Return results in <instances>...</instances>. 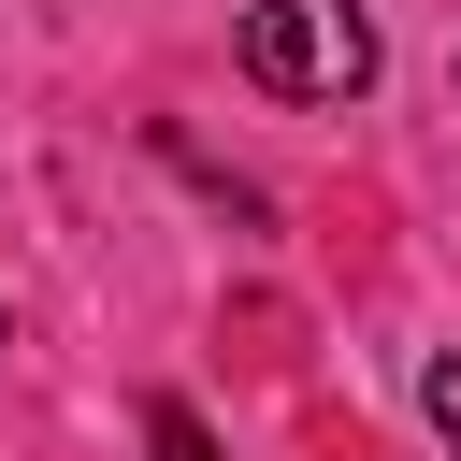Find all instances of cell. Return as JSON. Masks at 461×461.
Wrapping results in <instances>:
<instances>
[{
	"label": "cell",
	"instance_id": "cell-1",
	"mask_svg": "<svg viewBox=\"0 0 461 461\" xmlns=\"http://www.w3.org/2000/svg\"><path fill=\"white\" fill-rule=\"evenodd\" d=\"M245 86H274V101H360L375 86V14L360 0H245Z\"/></svg>",
	"mask_w": 461,
	"mask_h": 461
},
{
	"label": "cell",
	"instance_id": "cell-2",
	"mask_svg": "<svg viewBox=\"0 0 461 461\" xmlns=\"http://www.w3.org/2000/svg\"><path fill=\"white\" fill-rule=\"evenodd\" d=\"M418 418H432V432H447V461H461V346H447V360L418 375Z\"/></svg>",
	"mask_w": 461,
	"mask_h": 461
},
{
	"label": "cell",
	"instance_id": "cell-3",
	"mask_svg": "<svg viewBox=\"0 0 461 461\" xmlns=\"http://www.w3.org/2000/svg\"><path fill=\"white\" fill-rule=\"evenodd\" d=\"M144 447H158V461H216V447H202V418H187V403H144Z\"/></svg>",
	"mask_w": 461,
	"mask_h": 461
},
{
	"label": "cell",
	"instance_id": "cell-4",
	"mask_svg": "<svg viewBox=\"0 0 461 461\" xmlns=\"http://www.w3.org/2000/svg\"><path fill=\"white\" fill-rule=\"evenodd\" d=\"M0 346H14V317H0Z\"/></svg>",
	"mask_w": 461,
	"mask_h": 461
}]
</instances>
